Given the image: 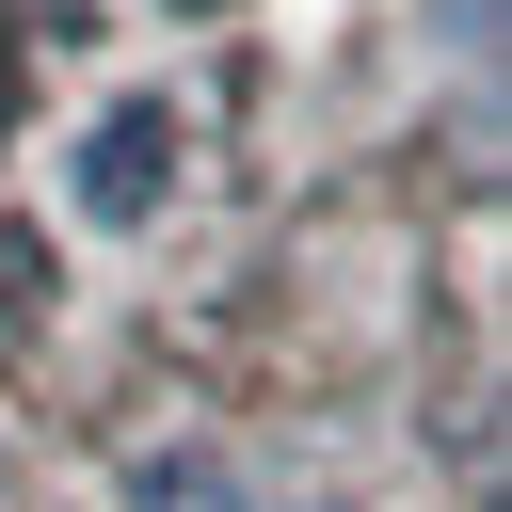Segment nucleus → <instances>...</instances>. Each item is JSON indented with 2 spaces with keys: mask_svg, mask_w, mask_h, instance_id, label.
Segmentation results:
<instances>
[{
  "mask_svg": "<svg viewBox=\"0 0 512 512\" xmlns=\"http://www.w3.org/2000/svg\"><path fill=\"white\" fill-rule=\"evenodd\" d=\"M176 192H192V112H176L160 80L96 96L80 144H64V208H80L96 240H144V224H176Z\"/></svg>",
  "mask_w": 512,
  "mask_h": 512,
  "instance_id": "1",
  "label": "nucleus"
},
{
  "mask_svg": "<svg viewBox=\"0 0 512 512\" xmlns=\"http://www.w3.org/2000/svg\"><path fill=\"white\" fill-rule=\"evenodd\" d=\"M128 512H256V480L208 432H160V448H128Z\"/></svg>",
  "mask_w": 512,
  "mask_h": 512,
  "instance_id": "2",
  "label": "nucleus"
},
{
  "mask_svg": "<svg viewBox=\"0 0 512 512\" xmlns=\"http://www.w3.org/2000/svg\"><path fill=\"white\" fill-rule=\"evenodd\" d=\"M160 16H240V0H160Z\"/></svg>",
  "mask_w": 512,
  "mask_h": 512,
  "instance_id": "3",
  "label": "nucleus"
}]
</instances>
